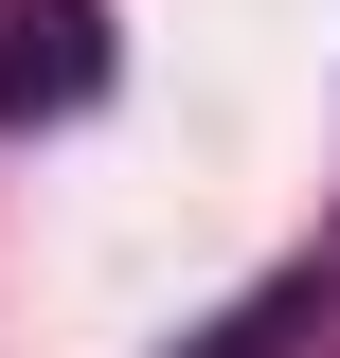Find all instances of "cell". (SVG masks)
I'll return each instance as SVG.
<instances>
[{
	"label": "cell",
	"instance_id": "2",
	"mask_svg": "<svg viewBox=\"0 0 340 358\" xmlns=\"http://www.w3.org/2000/svg\"><path fill=\"white\" fill-rule=\"evenodd\" d=\"M304 322H323V268H269V287H251V305H233V322H215L197 358H287Z\"/></svg>",
	"mask_w": 340,
	"mask_h": 358
},
{
	"label": "cell",
	"instance_id": "1",
	"mask_svg": "<svg viewBox=\"0 0 340 358\" xmlns=\"http://www.w3.org/2000/svg\"><path fill=\"white\" fill-rule=\"evenodd\" d=\"M108 90V0H0V126H72Z\"/></svg>",
	"mask_w": 340,
	"mask_h": 358
},
{
	"label": "cell",
	"instance_id": "3",
	"mask_svg": "<svg viewBox=\"0 0 340 358\" xmlns=\"http://www.w3.org/2000/svg\"><path fill=\"white\" fill-rule=\"evenodd\" d=\"M323 305H340V287H323Z\"/></svg>",
	"mask_w": 340,
	"mask_h": 358
}]
</instances>
